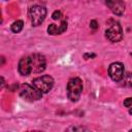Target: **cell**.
Returning a JSON list of instances; mask_svg holds the SVG:
<instances>
[{
  "mask_svg": "<svg viewBox=\"0 0 132 132\" xmlns=\"http://www.w3.org/2000/svg\"><path fill=\"white\" fill-rule=\"evenodd\" d=\"M67 97L71 102H77L82 93V81L79 77H72L68 80L67 87Z\"/></svg>",
  "mask_w": 132,
  "mask_h": 132,
  "instance_id": "6da1fadb",
  "label": "cell"
},
{
  "mask_svg": "<svg viewBox=\"0 0 132 132\" xmlns=\"http://www.w3.org/2000/svg\"><path fill=\"white\" fill-rule=\"evenodd\" d=\"M19 94L24 100L29 102H34L41 99L43 93L40 92L37 88H35L33 85L22 84L21 86H19Z\"/></svg>",
  "mask_w": 132,
  "mask_h": 132,
  "instance_id": "7a4b0ae2",
  "label": "cell"
},
{
  "mask_svg": "<svg viewBox=\"0 0 132 132\" xmlns=\"http://www.w3.org/2000/svg\"><path fill=\"white\" fill-rule=\"evenodd\" d=\"M46 8L41 5H32L29 8V18L33 27H38L43 23L46 16Z\"/></svg>",
  "mask_w": 132,
  "mask_h": 132,
  "instance_id": "3957f363",
  "label": "cell"
},
{
  "mask_svg": "<svg viewBox=\"0 0 132 132\" xmlns=\"http://www.w3.org/2000/svg\"><path fill=\"white\" fill-rule=\"evenodd\" d=\"M54 84H55L54 78L51 75H46V74L38 76L32 80V85L35 88H37L40 92H42L43 94L48 93L53 89Z\"/></svg>",
  "mask_w": 132,
  "mask_h": 132,
  "instance_id": "277c9868",
  "label": "cell"
},
{
  "mask_svg": "<svg viewBox=\"0 0 132 132\" xmlns=\"http://www.w3.org/2000/svg\"><path fill=\"white\" fill-rule=\"evenodd\" d=\"M105 37L110 42H119L123 38V29L118 22H113L105 30Z\"/></svg>",
  "mask_w": 132,
  "mask_h": 132,
  "instance_id": "5b68a950",
  "label": "cell"
},
{
  "mask_svg": "<svg viewBox=\"0 0 132 132\" xmlns=\"http://www.w3.org/2000/svg\"><path fill=\"white\" fill-rule=\"evenodd\" d=\"M125 74V68H124V64L121 62H113L109 65L108 67V75L109 77L116 81V82H120L122 81L123 77Z\"/></svg>",
  "mask_w": 132,
  "mask_h": 132,
  "instance_id": "8992f818",
  "label": "cell"
},
{
  "mask_svg": "<svg viewBox=\"0 0 132 132\" xmlns=\"http://www.w3.org/2000/svg\"><path fill=\"white\" fill-rule=\"evenodd\" d=\"M31 66L33 73H41L46 68V60L45 57L41 54H33L30 56Z\"/></svg>",
  "mask_w": 132,
  "mask_h": 132,
  "instance_id": "52a82bcc",
  "label": "cell"
},
{
  "mask_svg": "<svg viewBox=\"0 0 132 132\" xmlns=\"http://www.w3.org/2000/svg\"><path fill=\"white\" fill-rule=\"evenodd\" d=\"M105 4L116 15L121 16L125 11V3L123 0H105Z\"/></svg>",
  "mask_w": 132,
  "mask_h": 132,
  "instance_id": "ba28073f",
  "label": "cell"
},
{
  "mask_svg": "<svg viewBox=\"0 0 132 132\" xmlns=\"http://www.w3.org/2000/svg\"><path fill=\"white\" fill-rule=\"evenodd\" d=\"M18 70L19 73L23 76H27L30 73H32V66H31V59L29 57H23L18 64Z\"/></svg>",
  "mask_w": 132,
  "mask_h": 132,
  "instance_id": "9c48e42d",
  "label": "cell"
},
{
  "mask_svg": "<svg viewBox=\"0 0 132 132\" xmlns=\"http://www.w3.org/2000/svg\"><path fill=\"white\" fill-rule=\"evenodd\" d=\"M67 26H68V23H67L66 20H62L61 23H60V25L51 24L47 27V33L50 35H59V34H62V33H64L67 30Z\"/></svg>",
  "mask_w": 132,
  "mask_h": 132,
  "instance_id": "30bf717a",
  "label": "cell"
},
{
  "mask_svg": "<svg viewBox=\"0 0 132 132\" xmlns=\"http://www.w3.org/2000/svg\"><path fill=\"white\" fill-rule=\"evenodd\" d=\"M24 28V22L22 20H16L10 25V30L13 33H20Z\"/></svg>",
  "mask_w": 132,
  "mask_h": 132,
  "instance_id": "8fae6325",
  "label": "cell"
},
{
  "mask_svg": "<svg viewBox=\"0 0 132 132\" xmlns=\"http://www.w3.org/2000/svg\"><path fill=\"white\" fill-rule=\"evenodd\" d=\"M123 85L128 88H132V72H126L122 79Z\"/></svg>",
  "mask_w": 132,
  "mask_h": 132,
  "instance_id": "7c38bea8",
  "label": "cell"
},
{
  "mask_svg": "<svg viewBox=\"0 0 132 132\" xmlns=\"http://www.w3.org/2000/svg\"><path fill=\"white\" fill-rule=\"evenodd\" d=\"M66 131H88V128L82 126H70L66 129Z\"/></svg>",
  "mask_w": 132,
  "mask_h": 132,
  "instance_id": "4fadbf2b",
  "label": "cell"
},
{
  "mask_svg": "<svg viewBox=\"0 0 132 132\" xmlns=\"http://www.w3.org/2000/svg\"><path fill=\"white\" fill-rule=\"evenodd\" d=\"M52 18L54 20H60L62 18V12L60 10H55L53 13H52Z\"/></svg>",
  "mask_w": 132,
  "mask_h": 132,
  "instance_id": "5bb4252c",
  "label": "cell"
},
{
  "mask_svg": "<svg viewBox=\"0 0 132 132\" xmlns=\"http://www.w3.org/2000/svg\"><path fill=\"white\" fill-rule=\"evenodd\" d=\"M123 104H124L125 107H129V108H130V107L132 106V97H128V98H126V99L124 100Z\"/></svg>",
  "mask_w": 132,
  "mask_h": 132,
  "instance_id": "9a60e30c",
  "label": "cell"
},
{
  "mask_svg": "<svg viewBox=\"0 0 132 132\" xmlns=\"http://www.w3.org/2000/svg\"><path fill=\"white\" fill-rule=\"evenodd\" d=\"M98 27H99V25H98V22H97L96 20H92V21L90 22V28H91V29L96 30V29H98Z\"/></svg>",
  "mask_w": 132,
  "mask_h": 132,
  "instance_id": "2e32d148",
  "label": "cell"
},
{
  "mask_svg": "<svg viewBox=\"0 0 132 132\" xmlns=\"http://www.w3.org/2000/svg\"><path fill=\"white\" fill-rule=\"evenodd\" d=\"M96 57V55L95 54H93V53H86V54H84V58L85 59H93V58H95Z\"/></svg>",
  "mask_w": 132,
  "mask_h": 132,
  "instance_id": "e0dca14e",
  "label": "cell"
},
{
  "mask_svg": "<svg viewBox=\"0 0 132 132\" xmlns=\"http://www.w3.org/2000/svg\"><path fill=\"white\" fill-rule=\"evenodd\" d=\"M4 85H5V80H4V77L1 76V88L3 89L4 88Z\"/></svg>",
  "mask_w": 132,
  "mask_h": 132,
  "instance_id": "ac0fdd59",
  "label": "cell"
},
{
  "mask_svg": "<svg viewBox=\"0 0 132 132\" xmlns=\"http://www.w3.org/2000/svg\"><path fill=\"white\" fill-rule=\"evenodd\" d=\"M129 113H130V114H132V108H130V109H129Z\"/></svg>",
  "mask_w": 132,
  "mask_h": 132,
  "instance_id": "d6986e66",
  "label": "cell"
},
{
  "mask_svg": "<svg viewBox=\"0 0 132 132\" xmlns=\"http://www.w3.org/2000/svg\"><path fill=\"white\" fill-rule=\"evenodd\" d=\"M130 131H132V129H130Z\"/></svg>",
  "mask_w": 132,
  "mask_h": 132,
  "instance_id": "ffe728a7",
  "label": "cell"
},
{
  "mask_svg": "<svg viewBox=\"0 0 132 132\" xmlns=\"http://www.w3.org/2000/svg\"><path fill=\"white\" fill-rule=\"evenodd\" d=\"M131 56H132V53H131Z\"/></svg>",
  "mask_w": 132,
  "mask_h": 132,
  "instance_id": "44dd1931",
  "label": "cell"
},
{
  "mask_svg": "<svg viewBox=\"0 0 132 132\" xmlns=\"http://www.w3.org/2000/svg\"><path fill=\"white\" fill-rule=\"evenodd\" d=\"M4 1H7V0H4Z\"/></svg>",
  "mask_w": 132,
  "mask_h": 132,
  "instance_id": "7402d4cb",
  "label": "cell"
}]
</instances>
